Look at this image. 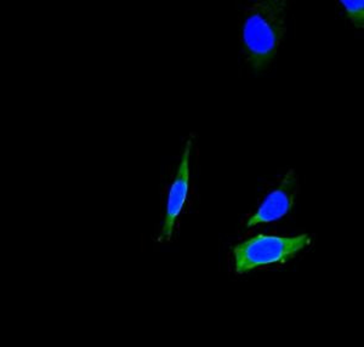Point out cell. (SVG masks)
<instances>
[{"label":"cell","instance_id":"obj_1","mask_svg":"<svg viewBox=\"0 0 364 347\" xmlns=\"http://www.w3.org/2000/svg\"><path fill=\"white\" fill-rule=\"evenodd\" d=\"M286 0H259L243 14L240 43L245 61L255 72L265 70L277 56L286 37Z\"/></svg>","mask_w":364,"mask_h":347},{"label":"cell","instance_id":"obj_2","mask_svg":"<svg viewBox=\"0 0 364 347\" xmlns=\"http://www.w3.org/2000/svg\"><path fill=\"white\" fill-rule=\"evenodd\" d=\"M309 235L295 237H252L233 248L237 273H247L264 265L286 262L310 243Z\"/></svg>","mask_w":364,"mask_h":347},{"label":"cell","instance_id":"obj_3","mask_svg":"<svg viewBox=\"0 0 364 347\" xmlns=\"http://www.w3.org/2000/svg\"><path fill=\"white\" fill-rule=\"evenodd\" d=\"M296 182L298 181L294 170H289L282 180L279 186L266 197L257 213L249 218L248 221L245 223L247 228H254L261 223H273L286 216L294 204L298 186Z\"/></svg>","mask_w":364,"mask_h":347},{"label":"cell","instance_id":"obj_4","mask_svg":"<svg viewBox=\"0 0 364 347\" xmlns=\"http://www.w3.org/2000/svg\"><path fill=\"white\" fill-rule=\"evenodd\" d=\"M192 142L187 141L185 149L182 152L181 161L178 166V174L175 178L174 183L170 188L168 204H166V218L161 228V237L170 238L174 231L175 221L178 219L188 192L190 183V153Z\"/></svg>","mask_w":364,"mask_h":347},{"label":"cell","instance_id":"obj_5","mask_svg":"<svg viewBox=\"0 0 364 347\" xmlns=\"http://www.w3.org/2000/svg\"><path fill=\"white\" fill-rule=\"evenodd\" d=\"M345 6L348 20L355 25L356 28H363L364 26V1L356 0V1H348L343 0L340 1Z\"/></svg>","mask_w":364,"mask_h":347}]
</instances>
